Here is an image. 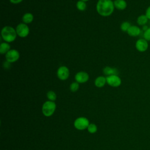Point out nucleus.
<instances>
[{
  "label": "nucleus",
  "mask_w": 150,
  "mask_h": 150,
  "mask_svg": "<svg viewBox=\"0 0 150 150\" xmlns=\"http://www.w3.org/2000/svg\"><path fill=\"white\" fill-rule=\"evenodd\" d=\"M20 57L19 52L16 49H11L5 54L6 60L11 63L16 62Z\"/></svg>",
  "instance_id": "423d86ee"
},
{
  "label": "nucleus",
  "mask_w": 150,
  "mask_h": 150,
  "mask_svg": "<svg viewBox=\"0 0 150 150\" xmlns=\"http://www.w3.org/2000/svg\"><path fill=\"white\" fill-rule=\"evenodd\" d=\"M15 29L17 35L21 38H26L29 33V28L24 23L18 24Z\"/></svg>",
  "instance_id": "20e7f679"
},
{
  "label": "nucleus",
  "mask_w": 150,
  "mask_h": 150,
  "mask_svg": "<svg viewBox=\"0 0 150 150\" xmlns=\"http://www.w3.org/2000/svg\"><path fill=\"white\" fill-rule=\"evenodd\" d=\"M107 83L113 87H119L121 84V78L116 74L108 76L106 77Z\"/></svg>",
  "instance_id": "0eeeda50"
},
{
  "label": "nucleus",
  "mask_w": 150,
  "mask_h": 150,
  "mask_svg": "<svg viewBox=\"0 0 150 150\" xmlns=\"http://www.w3.org/2000/svg\"><path fill=\"white\" fill-rule=\"evenodd\" d=\"M87 129H88V131L90 133L93 134V133H95V132L97 131V126H96L95 124H89V125L88 126Z\"/></svg>",
  "instance_id": "5701e85b"
},
{
  "label": "nucleus",
  "mask_w": 150,
  "mask_h": 150,
  "mask_svg": "<svg viewBox=\"0 0 150 150\" xmlns=\"http://www.w3.org/2000/svg\"><path fill=\"white\" fill-rule=\"evenodd\" d=\"M88 125L89 121L85 117H79L77 118L74 122V127L79 130H83L87 128Z\"/></svg>",
  "instance_id": "39448f33"
},
{
  "label": "nucleus",
  "mask_w": 150,
  "mask_h": 150,
  "mask_svg": "<svg viewBox=\"0 0 150 150\" xmlns=\"http://www.w3.org/2000/svg\"><path fill=\"white\" fill-rule=\"evenodd\" d=\"M23 0H9L10 2L13 4H18L21 2H22Z\"/></svg>",
  "instance_id": "393cba45"
},
{
  "label": "nucleus",
  "mask_w": 150,
  "mask_h": 150,
  "mask_svg": "<svg viewBox=\"0 0 150 150\" xmlns=\"http://www.w3.org/2000/svg\"><path fill=\"white\" fill-rule=\"evenodd\" d=\"M148 28H149V27H148L146 25H144V26H142V30L143 32H144V31H145Z\"/></svg>",
  "instance_id": "a878e982"
},
{
  "label": "nucleus",
  "mask_w": 150,
  "mask_h": 150,
  "mask_svg": "<svg viewBox=\"0 0 150 150\" xmlns=\"http://www.w3.org/2000/svg\"><path fill=\"white\" fill-rule=\"evenodd\" d=\"M106 83H107L106 77H105L104 76H102L97 77L95 81H94L95 86L97 87H99V88L103 87Z\"/></svg>",
  "instance_id": "4468645a"
},
{
  "label": "nucleus",
  "mask_w": 150,
  "mask_h": 150,
  "mask_svg": "<svg viewBox=\"0 0 150 150\" xmlns=\"http://www.w3.org/2000/svg\"><path fill=\"white\" fill-rule=\"evenodd\" d=\"M56 106L55 103L52 101H46L42 106L43 114L46 117L52 115L55 111Z\"/></svg>",
  "instance_id": "7ed1b4c3"
},
{
  "label": "nucleus",
  "mask_w": 150,
  "mask_h": 150,
  "mask_svg": "<svg viewBox=\"0 0 150 150\" xmlns=\"http://www.w3.org/2000/svg\"><path fill=\"white\" fill-rule=\"evenodd\" d=\"M17 36L16 29L10 26H5L1 30V37L7 43L13 42Z\"/></svg>",
  "instance_id": "f03ea898"
},
{
  "label": "nucleus",
  "mask_w": 150,
  "mask_h": 150,
  "mask_svg": "<svg viewBox=\"0 0 150 150\" xmlns=\"http://www.w3.org/2000/svg\"><path fill=\"white\" fill-rule=\"evenodd\" d=\"M114 7L118 10H124L127 6V3L125 0H115L114 1Z\"/></svg>",
  "instance_id": "f8f14e48"
},
{
  "label": "nucleus",
  "mask_w": 150,
  "mask_h": 150,
  "mask_svg": "<svg viewBox=\"0 0 150 150\" xmlns=\"http://www.w3.org/2000/svg\"><path fill=\"white\" fill-rule=\"evenodd\" d=\"M103 73L108 76L111 75H118V70L115 68H112L109 66H106L103 69Z\"/></svg>",
  "instance_id": "2eb2a0df"
},
{
  "label": "nucleus",
  "mask_w": 150,
  "mask_h": 150,
  "mask_svg": "<svg viewBox=\"0 0 150 150\" xmlns=\"http://www.w3.org/2000/svg\"><path fill=\"white\" fill-rule=\"evenodd\" d=\"M145 14L146 16V17L148 18V19H149V21H150V5L148 6L147 7V8L146 9Z\"/></svg>",
  "instance_id": "b1692460"
},
{
  "label": "nucleus",
  "mask_w": 150,
  "mask_h": 150,
  "mask_svg": "<svg viewBox=\"0 0 150 150\" xmlns=\"http://www.w3.org/2000/svg\"><path fill=\"white\" fill-rule=\"evenodd\" d=\"M70 75V71L67 67L62 66L59 67L57 70V77L61 80H67Z\"/></svg>",
  "instance_id": "6e6552de"
},
{
  "label": "nucleus",
  "mask_w": 150,
  "mask_h": 150,
  "mask_svg": "<svg viewBox=\"0 0 150 150\" xmlns=\"http://www.w3.org/2000/svg\"><path fill=\"white\" fill-rule=\"evenodd\" d=\"M76 7L77 9L79 10L80 11H84L86 9L87 5L85 2L79 0V1H77L76 4Z\"/></svg>",
  "instance_id": "a211bd4d"
},
{
  "label": "nucleus",
  "mask_w": 150,
  "mask_h": 150,
  "mask_svg": "<svg viewBox=\"0 0 150 150\" xmlns=\"http://www.w3.org/2000/svg\"><path fill=\"white\" fill-rule=\"evenodd\" d=\"M81 1H84V2H87V1H89V0H81Z\"/></svg>",
  "instance_id": "bb28decb"
},
{
  "label": "nucleus",
  "mask_w": 150,
  "mask_h": 150,
  "mask_svg": "<svg viewBox=\"0 0 150 150\" xmlns=\"http://www.w3.org/2000/svg\"><path fill=\"white\" fill-rule=\"evenodd\" d=\"M79 83L77 81L73 82L70 86V89L72 92H76L79 90Z\"/></svg>",
  "instance_id": "412c9836"
},
{
  "label": "nucleus",
  "mask_w": 150,
  "mask_h": 150,
  "mask_svg": "<svg viewBox=\"0 0 150 150\" xmlns=\"http://www.w3.org/2000/svg\"><path fill=\"white\" fill-rule=\"evenodd\" d=\"M47 97L50 101H54L56 99V94L53 91H49L47 93Z\"/></svg>",
  "instance_id": "aec40b11"
},
{
  "label": "nucleus",
  "mask_w": 150,
  "mask_h": 150,
  "mask_svg": "<svg viewBox=\"0 0 150 150\" xmlns=\"http://www.w3.org/2000/svg\"><path fill=\"white\" fill-rule=\"evenodd\" d=\"M114 1L112 0H98L96 5V10L102 16L111 15L114 10Z\"/></svg>",
  "instance_id": "f257e3e1"
},
{
  "label": "nucleus",
  "mask_w": 150,
  "mask_h": 150,
  "mask_svg": "<svg viewBox=\"0 0 150 150\" xmlns=\"http://www.w3.org/2000/svg\"><path fill=\"white\" fill-rule=\"evenodd\" d=\"M11 46L7 42H2L0 45V53L1 54H6L11 49Z\"/></svg>",
  "instance_id": "dca6fc26"
},
{
  "label": "nucleus",
  "mask_w": 150,
  "mask_h": 150,
  "mask_svg": "<svg viewBox=\"0 0 150 150\" xmlns=\"http://www.w3.org/2000/svg\"><path fill=\"white\" fill-rule=\"evenodd\" d=\"M135 48L139 52H146L149 47L148 42L144 38L138 39L135 42Z\"/></svg>",
  "instance_id": "1a4fd4ad"
},
{
  "label": "nucleus",
  "mask_w": 150,
  "mask_h": 150,
  "mask_svg": "<svg viewBox=\"0 0 150 150\" xmlns=\"http://www.w3.org/2000/svg\"><path fill=\"white\" fill-rule=\"evenodd\" d=\"M142 32V29L139 26L137 25H131L127 33L129 36L137 37L141 34Z\"/></svg>",
  "instance_id": "9b49d317"
},
{
  "label": "nucleus",
  "mask_w": 150,
  "mask_h": 150,
  "mask_svg": "<svg viewBox=\"0 0 150 150\" xmlns=\"http://www.w3.org/2000/svg\"><path fill=\"white\" fill-rule=\"evenodd\" d=\"M149 21V19L145 15V14H142L138 16L137 19V23L138 26H143L144 25H146Z\"/></svg>",
  "instance_id": "ddd939ff"
},
{
  "label": "nucleus",
  "mask_w": 150,
  "mask_h": 150,
  "mask_svg": "<svg viewBox=\"0 0 150 150\" xmlns=\"http://www.w3.org/2000/svg\"><path fill=\"white\" fill-rule=\"evenodd\" d=\"M143 38L148 42L150 41V27H149L145 31L143 32Z\"/></svg>",
  "instance_id": "4be33fe9"
},
{
  "label": "nucleus",
  "mask_w": 150,
  "mask_h": 150,
  "mask_svg": "<svg viewBox=\"0 0 150 150\" xmlns=\"http://www.w3.org/2000/svg\"><path fill=\"white\" fill-rule=\"evenodd\" d=\"M75 80L79 83H84L89 79V75L86 71H79L75 75Z\"/></svg>",
  "instance_id": "9d476101"
},
{
  "label": "nucleus",
  "mask_w": 150,
  "mask_h": 150,
  "mask_svg": "<svg viewBox=\"0 0 150 150\" xmlns=\"http://www.w3.org/2000/svg\"><path fill=\"white\" fill-rule=\"evenodd\" d=\"M131 26V23L128 22V21H125L123 22L121 25H120V29L124 32H127L128 30L129 29V28H130V26Z\"/></svg>",
  "instance_id": "6ab92c4d"
},
{
  "label": "nucleus",
  "mask_w": 150,
  "mask_h": 150,
  "mask_svg": "<svg viewBox=\"0 0 150 150\" xmlns=\"http://www.w3.org/2000/svg\"><path fill=\"white\" fill-rule=\"evenodd\" d=\"M33 20V15L32 13L28 12L25 13L22 16V21L24 23H30Z\"/></svg>",
  "instance_id": "f3484780"
}]
</instances>
